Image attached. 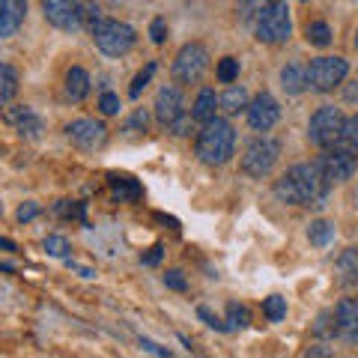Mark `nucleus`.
<instances>
[{
	"mask_svg": "<svg viewBox=\"0 0 358 358\" xmlns=\"http://www.w3.org/2000/svg\"><path fill=\"white\" fill-rule=\"evenodd\" d=\"M329 192V179L320 164H296L275 182V197L293 206H317Z\"/></svg>",
	"mask_w": 358,
	"mask_h": 358,
	"instance_id": "f257e3e1",
	"label": "nucleus"
},
{
	"mask_svg": "<svg viewBox=\"0 0 358 358\" xmlns=\"http://www.w3.org/2000/svg\"><path fill=\"white\" fill-rule=\"evenodd\" d=\"M233 150H236V131H233V126L227 120H209L203 122V129H200L197 134V143H194V152L197 159L203 164H227Z\"/></svg>",
	"mask_w": 358,
	"mask_h": 358,
	"instance_id": "f03ea898",
	"label": "nucleus"
},
{
	"mask_svg": "<svg viewBox=\"0 0 358 358\" xmlns=\"http://www.w3.org/2000/svg\"><path fill=\"white\" fill-rule=\"evenodd\" d=\"M90 33H93L96 48L108 54V57H122V54H129L134 48V42H138L134 30L126 21H114V18H102Z\"/></svg>",
	"mask_w": 358,
	"mask_h": 358,
	"instance_id": "7ed1b4c3",
	"label": "nucleus"
},
{
	"mask_svg": "<svg viewBox=\"0 0 358 358\" xmlns=\"http://www.w3.org/2000/svg\"><path fill=\"white\" fill-rule=\"evenodd\" d=\"M343 122H346V117L341 114L338 108H334V105H322L317 114L310 117V122H308V138H310V143H317L320 150L341 147Z\"/></svg>",
	"mask_w": 358,
	"mask_h": 358,
	"instance_id": "20e7f679",
	"label": "nucleus"
},
{
	"mask_svg": "<svg viewBox=\"0 0 358 358\" xmlns=\"http://www.w3.org/2000/svg\"><path fill=\"white\" fill-rule=\"evenodd\" d=\"M257 39L266 42V45H281L289 39V33H293V21H289V6H287V0H272L266 9H263V15L257 18Z\"/></svg>",
	"mask_w": 358,
	"mask_h": 358,
	"instance_id": "39448f33",
	"label": "nucleus"
},
{
	"mask_svg": "<svg viewBox=\"0 0 358 358\" xmlns=\"http://www.w3.org/2000/svg\"><path fill=\"white\" fill-rule=\"evenodd\" d=\"M278 155H281V143L275 138H254L248 147H245V155H242V171L254 176V179H263L275 171L278 164Z\"/></svg>",
	"mask_w": 358,
	"mask_h": 358,
	"instance_id": "423d86ee",
	"label": "nucleus"
},
{
	"mask_svg": "<svg viewBox=\"0 0 358 358\" xmlns=\"http://www.w3.org/2000/svg\"><path fill=\"white\" fill-rule=\"evenodd\" d=\"M209 69V51L203 42H188L179 48L176 60H173V81L179 84H197L203 72Z\"/></svg>",
	"mask_w": 358,
	"mask_h": 358,
	"instance_id": "0eeeda50",
	"label": "nucleus"
},
{
	"mask_svg": "<svg viewBox=\"0 0 358 358\" xmlns=\"http://www.w3.org/2000/svg\"><path fill=\"white\" fill-rule=\"evenodd\" d=\"M346 75H350V63L343 57H317L308 66V87L317 93H331L343 84Z\"/></svg>",
	"mask_w": 358,
	"mask_h": 358,
	"instance_id": "6e6552de",
	"label": "nucleus"
},
{
	"mask_svg": "<svg viewBox=\"0 0 358 358\" xmlns=\"http://www.w3.org/2000/svg\"><path fill=\"white\" fill-rule=\"evenodd\" d=\"M42 13H45L48 24H54L57 30H66V33L81 30V24H84L81 3H78V0H42Z\"/></svg>",
	"mask_w": 358,
	"mask_h": 358,
	"instance_id": "1a4fd4ad",
	"label": "nucleus"
},
{
	"mask_svg": "<svg viewBox=\"0 0 358 358\" xmlns=\"http://www.w3.org/2000/svg\"><path fill=\"white\" fill-rule=\"evenodd\" d=\"M317 164H320L322 176L329 179V185L346 182V179H352V173H355V155H352L350 150H343V147L322 150V155H320Z\"/></svg>",
	"mask_w": 358,
	"mask_h": 358,
	"instance_id": "9d476101",
	"label": "nucleus"
},
{
	"mask_svg": "<svg viewBox=\"0 0 358 358\" xmlns=\"http://www.w3.org/2000/svg\"><path fill=\"white\" fill-rule=\"evenodd\" d=\"M66 134H69V141L78 150H87V152L102 150L105 141H108V129L96 120H75L66 126Z\"/></svg>",
	"mask_w": 358,
	"mask_h": 358,
	"instance_id": "9b49d317",
	"label": "nucleus"
},
{
	"mask_svg": "<svg viewBox=\"0 0 358 358\" xmlns=\"http://www.w3.org/2000/svg\"><path fill=\"white\" fill-rule=\"evenodd\" d=\"M182 114H185V110H182V90H179L176 84L162 87L159 93H155V120H159L162 126L167 129L171 122H176Z\"/></svg>",
	"mask_w": 358,
	"mask_h": 358,
	"instance_id": "f8f14e48",
	"label": "nucleus"
},
{
	"mask_svg": "<svg viewBox=\"0 0 358 358\" xmlns=\"http://www.w3.org/2000/svg\"><path fill=\"white\" fill-rule=\"evenodd\" d=\"M278 120H281V108H278L275 96L260 93V96H257L254 102L248 105V126H251L254 131H268Z\"/></svg>",
	"mask_w": 358,
	"mask_h": 358,
	"instance_id": "ddd939ff",
	"label": "nucleus"
},
{
	"mask_svg": "<svg viewBox=\"0 0 358 358\" xmlns=\"http://www.w3.org/2000/svg\"><path fill=\"white\" fill-rule=\"evenodd\" d=\"M6 120H9V126H13L24 141H39L42 131H45V120L33 108H27V105L9 108L6 110Z\"/></svg>",
	"mask_w": 358,
	"mask_h": 358,
	"instance_id": "4468645a",
	"label": "nucleus"
},
{
	"mask_svg": "<svg viewBox=\"0 0 358 358\" xmlns=\"http://www.w3.org/2000/svg\"><path fill=\"white\" fill-rule=\"evenodd\" d=\"M334 320H338V338L358 343V299H341L334 308Z\"/></svg>",
	"mask_w": 358,
	"mask_h": 358,
	"instance_id": "2eb2a0df",
	"label": "nucleus"
},
{
	"mask_svg": "<svg viewBox=\"0 0 358 358\" xmlns=\"http://www.w3.org/2000/svg\"><path fill=\"white\" fill-rule=\"evenodd\" d=\"M0 36L9 39L13 33L24 24V15H27V0H0Z\"/></svg>",
	"mask_w": 358,
	"mask_h": 358,
	"instance_id": "dca6fc26",
	"label": "nucleus"
},
{
	"mask_svg": "<svg viewBox=\"0 0 358 358\" xmlns=\"http://www.w3.org/2000/svg\"><path fill=\"white\" fill-rule=\"evenodd\" d=\"M108 185H110V197L117 203H134V200L143 197V188L134 176H126V173H108Z\"/></svg>",
	"mask_w": 358,
	"mask_h": 358,
	"instance_id": "f3484780",
	"label": "nucleus"
},
{
	"mask_svg": "<svg viewBox=\"0 0 358 358\" xmlns=\"http://www.w3.org/2000/svg\"><path fill=\"white\" fill-rule=\"evenodd\" d=\"M334 275H338L341 287H355L358 284V248H346L334 260Z\"/></svg>",
	"mask_w": 358,
	"mask_h": 358,
	"instance_id": "a211bd4d",
	"label": "nucleus"
},
{
	"mask_svg": "<svg viewBox=\"0 0 358 358\" xmlns=\"http://www.w3.org/2000/svg\"><path fill=\"white\" fill-rule=\"evenodd\" d=\"M218 108H221V96H215V90H200L197 99H194L192 114H194L197 122H209V120H215Z\"/></svg>",
	"mask_w": 358,
	"mask_h": 358,
	"instance_id": "6ab92c4d",
	"label": "nucleus"
},
{
	"mask_svg": "<svg viewBox=\"0 0 358 358\" xmlns=\"http://www.w3.org/2000/svg\"><path fill=\"white\" fill-rule=\"evenodd\" d=\"M281 87L287 90L289 96H299L301 90L308 87V66L301 63H287L281 69Z\"/></svg>",
	"mask_w": 358,
	"mask_h": 358,
	"instance_id": "aec40b11",
	"label": "nucleus"
},
{
	"mask_svg": "<svg viewBox=\"0 0 358 358\" xmlns=\"http://www.w3.org/2000/svg\"><path fill=\"white\" fill-rule=\"evenodd\" d=\"M90 93V75L87 69H81V66H72L69 72H66V96L72 99V102H81V99H87Z\"/></svg>",
	"mask_w": 358,
	"mask_h": 358,
	"instance_id": "412c9836",
	"label": "nucleus"
},
{
	"mask_svg": "<svg viewBox=\"0 0 358 358\" xmlns=\"http://www.w3.org/2000/svg\"><path fill=\"white\" fill-rule=\"evenodd\" d=\"M272 3V0H239L236 3V18L245 27H257V18L263 15V9Z\"/></svg>",
	"mask_w": 358,
	"mask_h": 358,
	"instance_id": "4be33fe9",
	"label": "nucleus"
},
{
	"mask_svg": "<svg viewBox=\"0 0 358 358\" xmlns=\"http://www.w3.org/2000/svg\"><path fill=\"white\" fill-rule=\"evenodd\" d=\"M248 90L245 87H236V84H230L227 87V93L221 96V108L227 110V114H239V110H248Z\"/></svg>",
	"mask_w": 358,
	"mask_h": 358,
	"instance_id": "5701e85b",
	"label": "nucleus"
},
{
	"mask_svg": "<svg viewBox=\"0 0 358 358\" xmlns=\"http://www.w3.org/2000/svg\"><path fill=\"white\" fill-rule=\"evenodd\" d=\"M308 239H310V245H317V248H326V245H331V239H334V221H326V218L310 221Z\"/></svg>",
	"mask_w": 358,
	"mask_h": 358,
	"instance_id": "b1692460",
	"label": "nucleus"
},
{
	"mask_svg": "<svg viewBox=\"0 0 358 358\" xmlns=\"http://www.w3.org/2000/svg\"><path fill=\"white\" fill-rule=\"evenodd\" d=\"M15 93H18V72L9 63H3L0 66V102L9 105Z\"/></svg>",
	"mask_w": 358,
	"mask_h": 358,
	"instance_id": "393cba45",
	"label": "nucleus"
},
{
	"mask_svg": "<svg viewBox=\"0 0 358 358\" xmlns=\"http://www.w3.org/2000/svg\"><path fill=\"white\" fill-rule=\"evenodd\" d=\"M305 36H308V42L313 45V48H326V45H331V27L326 24V21H310V24L305 27Z\"/></svg>",
	"mask_w": 358,
	"mask_h": 358,
	"instance_id": "a878e982",
	"label": "nucleus"
},
{
	"mask_svg": "<svg viewBox=\"0 0 358 358\" xmlns=\"http://www.w3.org/2000/svg\"><path fill=\"white\" fill-rule=\"evenodd\" d=\"M227 326L233 329V331H242V329H248L251 326V310L245 308V305H227Z\"/></svg>",
	"mask_w": 358,
	"mask_h": 358,
	"instance_id": "bb28decb",
	"label": "nucleus"
},
{
	"mask_svg": "<svg viewBox=\"0 0 358 358\" xmlns=\"http://www.w3.org/2000/svg\"><path fill=\"white\" fill-rule=\"evenodd\" d=\"M341 147L343 150H350L355 159H358V114L352 117H346L343 122V138H341Z\"/></svg>",
	"mask_w": 358,
	"mask_h": 358,
	"instance_id": "cd10ccee",
	"label": "nucleus"
},
{
	"mask_svg": "<svg viewBox=\"0 0 358 358\" xmlns=\"http://www.w3.org/2000/svg\"><path fill=\"white\" fill-rule=\"evenodd\" d=\"M313 334L317 338H334L338 334V320H334V310H322L320 317H317V322H313Z\"/></svg>",
	"mask_w": 358,
	"mask_h": 358,
	"instance_id": "c85d7f7f",
	"label": "nucleus"
},
{
	"mask_svg": "<svg viewBox=\"0 0 358 358\" xmlns=\"http://www.w3.org/2000/svg\"><path fill=\"white\" fill-rule=\"evenodd\" d=\"M42 248L48 257H57V260H69V251H72V245L69 239H63V236H48L42 242Z\"/></svg>",
	"mask_w": 358,
	"mask_h": 358,
	"instance_id": "c756f323",
	"label": "nucleus"
},
{
	"mask_svg": "<svg viewBox=\"0 0 358 358\" xmlns=\"http://www.w3.org/2000/svg\"><path fill=\"white\" fill-rule=\"evenodd\" d=\"M263 313H266V320H268V322H281V320L287 317V299H281V296H268V299L263 301Z\"/></svg>",
	"mask_w": 358,
	"mask_h": 358,
	"instance_id": "7c9ffc66",
	"label": "nucleus"
},
{
	"mask_svg": "<svg viewBox=\"0 0 358 358\" xmlns=\"http://www.w3.org/2000/svg\"><path fill=\"white\" fill-rule=\"evenodd\" d=\"M155 69H159V66H155V63H147V66H143V69H141L138 75H134V81H131V87H129V96H131V99H138V96L143 93V87H147V84L152 81Z\"/></svg>",
	"mask_w": 358,
	"mask_h": 358,
	"instance_id": "2f4dec72",
	"label": "nucleus"
},
{
	"mask_svg": "<svg viewBox=\"0 0 358 358\" xmlns=\"http://www.w3.org/2000/svg\"><path fill=\"white\" fill-rule=\"evenodd\" d=\"M215 75H218V81H221V84H233V81L239 78V60H236V57H224V60H218Z\"/></svg>",
	"mask_w": 358,
	"mask_h": 358,
	"instance_id": "473e14b6",
	"label": "nucleus"
},
{
	"mask_svg": "<svg viewBox=\"0 0 358 358\" xmlns=\"http://www.w3.org/2000/svg\"><path fill=\"white\" fill-rule=\"evenodd\" d=\"M194 122H197L194 114H182L176 122H171V126H167V131L176 134V138H185V134H192V126H194Z\"/></svg>",
	"mask_w": 358,
	"mask_h": 358,
	"instance_id": "72a5a7b5",
	"label": "nucleus"
},
{
	"mask_svg": "<svg viewBox=\"0 0 358 358\" xmlns=\"http://www.w3.org/2000/svg\"><path fill=\"white\" fill-rule=\"evenodd\" d=\"M147 122H150V117H147V110H143V108H138V110H134V114L129 117V122H126V131H129V134L147 131Z\"/></svg>",
	"mask_w": 358,
	"mask_h": 358,
	"instance_id": "f704fd0d",
	"label": "nucleus"
},
{
	"mask_svg": "<svg viewBox=\"0 0 358 358\" xmlns=\"http://www.w3.org/2000/svg\"><path fill=\"white\" fill-rule=\"evenodd\" d=\"M197 317H200V320H203V322H206V326H209V329H215V331H230V326H227V322H224V320H218V317H215V313H212L209 308H203V305H200V308H197Z\"/></svg>",
	"mask_w": 358,
	"mask_h": 358,
	"instance_id": "c9c22d12",
	"label": "nucleus"
},
{
	"mask_svg": "<svg viewBox=\"0 0 358 358\" xmlns=\"http://www.w3.org/2000/svg\"><path fill=\"white\" fill-rule=\"evenodd\" d=\"M164 284H167V289H176V293H185L188 289V281H185V275L179 272V268H171V272L164 275Z\"/></svg>",
	"mask_w": 358,
	"mask_h": 358,
	"instance_id": "e433bc0d",
	"label": "nucleus"
},
{
	"mask_svg": "<svg viewBox=\"0 0 358 358\" xmlns=\"http://www.w3.org/2000/svg\"><path fill=\"white\" fill-rule=\"evenodd\" d=\"M99 108H102L105 117L120 114V96L117 93H102V99H99Z\"/></svg>",
	"mask_w": 358,
	"mask_h": 358,
	"instance_id": "4c0bfd02",
	"label": "nucleus"
},
{
	"mask_svg": "<svg viewBox=\"0 0 358 358\" xmlns=\"http://www.w3.org/2000/svg\"><path fill=\"white\" fill-rule=\"evenodd\" d=\"M81 15H84V21L90 24V30H93L99 21H102V9H99L93 0H87V3H81Z\"/></svg>",
	"mask_w": 358,
	"mask_h": 358,
	"instance_id": "58836bf2",
	"label": "nucleus"
},
{
	"mask_svg": "<svg viewBox=\"0 0 358 358\" xmlns=\"http://www.w3.org/2000/svg\"><path fill=\"white\" fill-rule=\"evenodd\" d=\"M150 36L155 45H162L167 39V21L164 18H152V24H150Z\"/></svg>",
	"mask_w": 358,
	"mask_h": 358,
	"instance_id": "ea45409f",
	"label": "nucleus"
},
{
	"mask_svg": "<svg viewBox=\"0 0 358 358\" xmlns=\"http://www.w3.org/2000/svg\"><path fill=\"white\" fill-rule=\"evenodd\" d=\"M36 215H39V203H33V200H27V203H21V206H18V212H15V218H18L21 224H24V221H33Z\"/></svg>",
	"mask_w": 358,
	"mask_h": 358,
	"instance_id": "a19ab883",
	"label": "nucleus"
},
{
	"mask_svg": "<svg viewBox=\"0 0 358 358\" xmlns=\"http://www.w3.org/2000/svg\"><path fill=\"white\" fill-rule=\"evenodd\" d=\"M141 346H143V352H152V355H171V350L167 346H159V343H152L147 338H141Z\"/></svg>",
	"mask_w": 358,
	"mask_h": 358,
	"instance_id": "79ce46f5",
	"label": "nucleus"
},
{
	"mask_svg": "<svg viewBox=\"0 0 358 358\" xmlns=\"http://www.w3.org/2000/svg\"><path fill=\"white\" fill-rule=\"evenodd\" d=\"M141 263L143 266H155V263H162V248L155 245V248H150L147 254H141Z\"/></svg>",
	"mask_w": 358,
	"mask_h": 358,
	"instance_id": "37998d69",
	"label": "nucleus"
},
{
	"mask_svg": "<svg viewBox=\"0 0 358 358\" xmlns=\"http://www.w3.org/2000/svg\"><path fill=\"white\" fill-rule=\"evenodd\" d=\"M0 245H3V251H15V242L13 239H0Z\"/></svg>",
	"mask_w": 358,
	"mask_h": 358,
	"instance_id": "c03bdc74",
	"label": "nucleus"
},
{
	"mask_svg": "<svg viewBox=\"0 0 358 358\" xmlns=\"http://www.w3.org/2000/svg\"><path fill=\"white\" fill-rule=\"evenodd\" d=\"M352 45H355V48H358V33H355V39H352Z\"/></svg>",
	"mask_w": 358,
	"mask_h": 358,
	"instance_id": "a18cd8bd",
	"label": "nucleus"
}]
</instances>
